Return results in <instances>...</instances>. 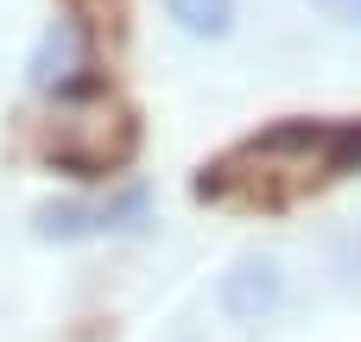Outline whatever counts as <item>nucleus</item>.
Here are the masks:
<instances>
[{"instance_id": "f03ea898", "label": "nucleus", "mask_w": 361, "mask_h": 342, "mask_svg": "<svg viewBox=\"0 0 361 342\" xmlns=\"http://www.w3.org/2000/svg\"><path fill=\"white\" fill-rule=\"evenodd\" d=\"M38 152H44L51 171L114 178L140 152V121L114 89H82L70 102H51V121L38 127Z\"/></svg>"}, {"instance_id": "f257e3e1", "label": "nucleus", "mask_w": 361, "mask_h": 342, "mask_svg": "<svg viewBox=\"0 0 361 342\" xmlns=\"http://www.w3.org/2000/svg\"><path fill=\"white\" fill-rule=\"evenodd\" d=\"M349 171H361V121H279V127L228 146L216 165H203L197 190L216 203L279 209Z\"/></svg>"}, {"instance_id": "7ed1b4c3", "label": "nucleus", "mask_w": 361, "mask_h": 342, "mask_svg": "<svg viewBox=\"0 0 361 342\" xmlns=\"http://www.w3.org/2000/svg\"><path fill=\"white\" fill-rule=\"evenodd\" d=\"M25 83L44 102H70L82 89H102V38L76 19H51L25 57Z\"/></svg>"}, {"instance_id": "0eeeda50", "label": "nucleus", "mask_w": 361, "mask_h": 342, "mask_svg": "<svg viewBox=\"0 0 361 342\" xmlns=\"http://www.w3.org/2000/svg\"><path fill=\"white\" fill-rule=\"evenodd\" d=\"M63 19H76V25H89L102 44H114L121 25H127V0H63Z\"/></svg>"}, {"instance_id": "6e6552de", "label": "nucleus", "mask_w": 361, "mask_h": 342, "mask_svg": "<svg viewBox=\"0 0 361 342\" xmlns=\"http://www.w3.org/2000/svg\"><path fill=\"white\" fill-rule=\"evenodd\" d=\"M311 6H317V19H330L343 32H361V0H311Z\"/></svg>"}, {"instance_id": "39448f33", "label": "nucleus", "mask_w": 361, "mask_h": 342, "mask_svg": "<svg viewBox=\"0 0 361 342\" xmlns=\"http://www.w3.org/2000/svg\"><path fill=\"white\" fill-rule=\"evenodd\" d=\"M216 311L228 324H267L286 311V273L279 260H235L216 279Z\"/></svg>"}, {"instance_id": "423d86ee", "label": "nucleus", "mask_w": 361, "mask_h": 342, "mask_svg": "<svg viewBox=\"0 0 361 342\" xmlns=\"http://www.w3.org/2000/svg\"><path fill=\"white\" fill-rule=\"evenodd\" d=\"M165 19L197 44H222L241 19V0H165Z\"/></svg>"}, {"instance_id": "20e7f679", "label": "nucleus", "mask_w": 361, "mask_h": 342, "mask_svg": "<svg viewBox=\"0 0 361 342\" xmlns=\"http://www.w3.org/2000/svg\"><path fill=\"white\" fill-rule=\"evenodd\" d=\"M133 216H146V197H140V190H127V197H114V203H38V209H32V235L70 248V241H89V235H114V228H127Z\"/></svg>"}]
</instances>
